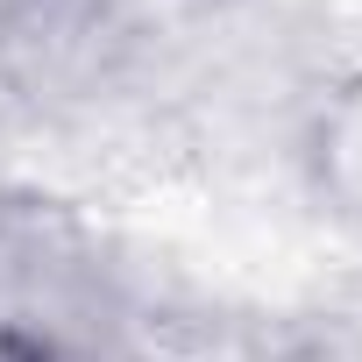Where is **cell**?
<instances>
[{
	"mask_svg": "<svg viewBox=\"0 0 362 362\" xmlns=\"http://www.w3.org/2000/svg\"><path fill=\"white\" fill-rule=\"evenodd\" d=\"M107 270L93 235L57 206H0V320L100 362Z\"/></svg>",
	"mask_w": 362,
	"mask_h": 362,
	"instance_id": "obj_1",
	"label": "cell"
},
{
	"mask_svg": "<svg viewBox=\"0 0 362 362\" xmlns=\"http://www.w3.org/2000/svg\"><path fill=\"white\" fill-rule=\"evenodd\" d=\"M298 177L327 221L362 235V71L334 78L298 128Z\"/></svg>",
	"mask_w": 362,
	"mask_h": 362,
	"instance_id": "obj_2",
	"label": "cell"
},
{
	"mask_svg": "<svg viewBox=\"0 0 362 362\" xmlns=\"http://www.w3.org/2000/svg\"><path fill=\"white\" fill-rule=\"evenodd\" d=\"M0 362H86V355H71V348H57V341H43V334H29V327H8V320H0Z\"/></svg>",
	"mask_w": 362,
	"mask_h": 362,
	"instance_id": "obj_3",
	"label": "cell"
}]
</instances>
